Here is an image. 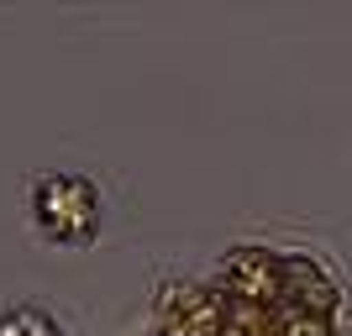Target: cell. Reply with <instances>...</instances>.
Returning <instances> with one entry per match:
<instances>
[{"label": "cell", "instance_id": "6da1fadb", "mask_svg": "<svg viewBox=\"0 0 352 336\" xmlns=\"http://www.w3.org/2000/svg\"><path fill=\"white\" fill-rule=\"evenodd\" d=\"M27 226L58 252H85L105 232V194L79 168H43L27 179Z\"/></svg>", "mask_w": 352, "mask_h": 336}, {"label": "cell", "instance_id": "7a4b0ae2", "mask_svg": "<svg viewBox=\"0 0 352 336\" xmlns=\"http://www.w3.org/2000/svg\"><path fill=\"white\" fill-rule=\"evenodd\" d=\"M0 336H69V331L43 300L16 294V300H0Z\"/></svg>", "mask_w": 352, "mask_h": 336}]
</instances>
